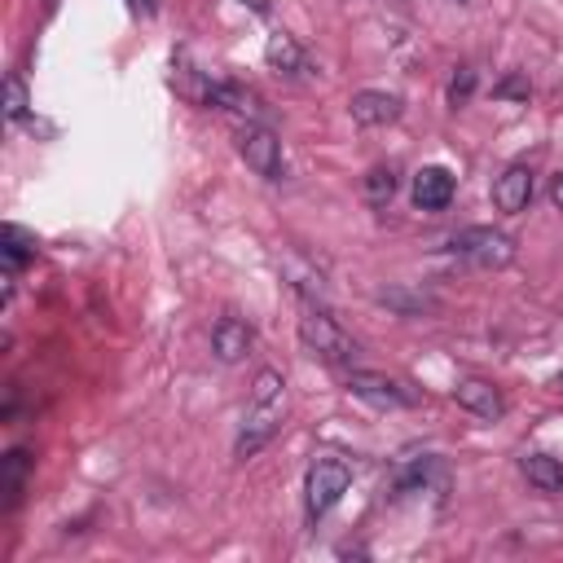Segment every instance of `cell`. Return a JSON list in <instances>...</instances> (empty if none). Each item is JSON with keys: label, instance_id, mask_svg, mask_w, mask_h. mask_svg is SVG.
<instances>
[{"label": "cell", "instance_id": "cell-11", "mask_svg": "<svg viewBox=\"0 0 563 563\" xmlns=\"http://www.w3.org/2000/svg\"><path fill=\"white\" fill-rule=\"evenodd\" d=\"M251 325L242 321V317H220L216 321V330H211V352L224 361V365H233V361H242L246 352H251Z\"/></svg>", "mask_w": 563, "mask_h": 563}, {"label": "cell", "instance_id": "cell-9", "mask_svg": "<svg viewBox=\"0 0 563 563\" xmlns=\"http://www.w3.org/2000/svg\"><path fill=\"white\" fill-rule=\"evenodd\" d=\"M528 202H532V167L510 163V167L493 180V207H497L501 216H519V211H528Z\"/></svg>", "mask_w": 563, "mask_h": 563}, {"label": "cell", "instance_id": "cell-21", "mask_svg": "<svg viewBox=\"0 0 563 563\" xmlns=\"http://www.w3.org/2000/svg\"><path fill=\"white\" fill-rule=\"evenodd\" d=\"M550 207L563 211V172H554V180H550Z\"/></svg>", "mask_w": 563, "mask_h": 563}, {"label": "cell", "instance_id": "cell-20", "mask_svg": "<svg viewBox=\"0 0 563 563\" xmlns=\"http://www.w3.org/2000/svg\"><path fill=\"white\" fill-rule=\"evenodd\" d=\"M497 97H528V84L519 75H510L506 84H497Z\"/></svg>", "mask_w": 563, "mask_h": 563}, {"label": "cell", "instance_id": "cell-1", "mask_svg": "<svg viewBox=\"0 0 563 563\" xmlns=\"http://www.w3.org/2000/svg\"><path fill=\"white\" fill-rule=\"evenodd\" d=\"M286 422V378L282 369H260L255 383H251V396H246V409H242V427H238V440H233V453L246 462L255 457Z\"/></svg>", "mask_w": 563, "mask_h": 563}, {"label": "cell", "instance_id": "cell-15", "mask_svg": "<svg viewBox=\"0 0 563 563\" xmlns=\"http://www.w3.org/2000/svg\"><path fill=\"white\" fill-rule=\"evenodd\" d=\"M207 106H220V110H233V114H255V92L233 84V79H220V84H207L202 92Z\"/></svg>", "mask_w": 563, "mask_h": 563}, {"label": "cell", "instance_id": "cell-6", "mask_svg": "<svg viewBox=\"0 0 563 563\" xmlns=\"http://www.w3.org/2000/svg\"><path fill=\"white\" fill-rule=\"evenodd\" d=\"M347 391L356 400L374 405V409H413L418 405V396L405 383H396L387 374H374V369H347Z\"/></svg>", "mask_w": 563, "mask_h": 563}, {"label": "cell", "instance_id": "cell-12", "mask_svg": "<svg viewBox=\"0 0 563 563\" xmlns=\"http://www.w3.org/2000/svg\"><path fill=\"white\" fill-rule=\"evenodd\" d=\"M519 471H523V479L537 493H563V462L559 457H550V453H523L519 457Z\"/></svg>", "mask_w": 563, "mask_h": 563}, {"label": "cell", "instance_id": "cell-23", "mask_svg": "<svg viewBox=\"0 0 563 563\" xmlns=\"http://www.w3.org/2000/svg\"><path fill=\"white\" fill-rule=\"evenodd\" d=\"M136 4H145V0H136Z\"/></svg>", "mask_w": 563, "mask_h": 563}, {"label": "cell", "instance_id": "cell-17", "mask_svg": "<svg viewBox=\"0 0 563 563\" xmlns=\"http://www.w3.org/2000/svg\"><path fill=\"white\" fill-rule=\"evenodd\" d=\"M31 255H35V238L22 233L18 224H4V264L9 268H22Z\"/></svg>", "mask_w": 563, "mask_h": 563}, {"label": "cell", "instance_id": "cell-14", "mask_svg": "<svg viewBox=\"0 0 563 563\" xmlns=\"http://www.w3.org/2000/svg\"><path fill=\"white\" fill-rule=\"evenodd\" d=\"M26 471H31V453L26 449H9L0 462V493H4V510L18 506L22 488H26Z\"/></svg>", "mask_w": 563, "mask_h": 563}, {"label": "cell", "instance_id": "cell-2", "mask_svg": "<svg viewBox=\"0 0 563 563\" xmlns=\"http://www.w3.org/2000/svg\"><path fill=\"white\" fill-rule=\"evenodd\" d=\"M299 343L312 356L330 361V365H352V356H356V339L325 308H317V303H308L303 317H299Z\"/></svg>", "mask_w": 563, "mask_h": 563}, {"label": "cell", "instance_id": "cell-4", "mask_svg": "<svg viewBox=\"0 0 563 563\" xmlns=\"http://www.w3.org/2000/svg\"><path fill=\"white\" fill-rule=\"evenodd\" d=\"M233 141H238L242 163H246L260 180H282V176H286L282 141H277V132H273V128H264L260 119H246V123L233 132Z\"/></svg>", "mask_w": 563, "mask_h": 563}, {"label": "cell", "instance_id": "cell-18", "mask_svg": "<svg viewBox=\"0 0 563 563\" xmlns=\"http://www.w3.org/2000/svg\"><path fill=\"white\" fill-rule=\"evenodd\" d=\"M26 110H31V97H26V79L13 70V75L4 79V119H9V123H18V119H26Z\"/></svg>", "mask_w": 563, "mask_h": 563}, {"label": "cell", "instance_id": "cell-8", "mask_svg": "<svg viewBox=\"0 0 563 563\" xmlns=\"http://www.w3.org/2000/svg\"><path fill=\"white\" fill-rule=\"evenodd\" d=\"M453 189H457L453 172L431 163V167H418V172H413L409 198H413V207H418V211H444V207L453 202Z\"/></svg>", "mask_w": 563, "mask_h": 563}, {"label": "cell", "instance_id": "cell-7", "mask_svg": "<svg viewBox=\"0 0 563 563\" xmlns=\"http://www.w3.org/2000/svg\"><path fill=\"white\" fill-rule=\"evenodd\" d=\"M347 114L356 128H387L405 114V101L396 92H383V88H361V92H352Z\"/></svg>", "mask_w": 563, "mask_h": 563}, {"label": "cell", "instance_id": "cell-16", "mask_svg": "<svg viewBox=\"0 0 563 563\" xmlns=\"http://www.w3.org/2000/svg\"><path fill=\"white\" fill-rule=\"evenodd\" d=\"M391 198H396V172L391 167H374L365 176V202L369 207H387Z\"/></svg>", "mask_w": 563, "mask_h": 563}, {"label": "cell", "instance_id": "cell-19", "mask_svg": "<svg viewBox=\"0 0 563 563\" xmlns=\"http://www.w3.org/2000/svg\"><path fill=\"white\" fill-rule=\"evenodd\" d=\"M475 92V70L471 66H457V75L449 79V106H466Z\"/></svg>", "mask_w": 563, "mask_h": 563}, {"label": "cell", "instance_id": "cell-5", "mask_svg": "<svg viewBox=\"0 0 563 563\" xmlns=\"http://www.w3.org/2000/svg\"><path fill=\"white\" fill-rule=\"evenodd\" d=\"M453 251L462 260H471L475 268H506L515 260V238L493 229V224H471L453 238Z\"/></svg>", "mask_w": 563, "mask_h": 563}, {"label": "cell", "instance_id": "cell-10", "mask_svg": "<svg viewBox=\"0 0 563 563\" xmlns=\"http://www.w3.org/2000/svg\"><path fill=\"white\" fill-rule=\"evenodd\" d=\"M453 400H457L466 413L484 418V422H497V418L506 413V396H501V391H497L488 378H457Z\"/></svg>", "mask_w": 563, "mask_h": 563}, {"label": "cell", "instance_id": "cell-13", "mask_svg": "<svg viewBox=\"0 0 563 563\" xmlns=\"http://www.w3.org/2000/svg\"><path fill=\"white\" fill-rule=\"evenodd\" d=\"M264 62H268L273 70H282V75H299V70L308 66L299 40L286 35V31H273V35H268V44H264Z\"/></svg>", "mask_w": 563, "mask_h": 563}, {"label": "cell", "instance_id": "cell-22", "mask_svg": "<svg viewBox=\"0 0 563 563\" xmlns=\"http://www.w3.org/2000/svg\"><path fill=\"white\" fill-rule=\"evenodd\" d=\"M242 4H251L255 13H268V4H273V0H242Z\"/></svg>", "mask_w": 563, "mask_h": 563}, {"label": "cell", "instance_id": "cell-3", "mask_svg": "<svg viewBox=\"0 0 563 563\" xmlns=\"http://www.w3.org/2000/svg\"><path fill=\"white\" fill-rule=\"evenodd\" d=\"M352 484V466L343 457H317L303 475V515L317 523L321 515H330L339 506V497Z\"/></svg>", "mask_w": 563, "mask_h": 563}]
</instances>
